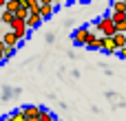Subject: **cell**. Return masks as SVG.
Wrapping results in <instances>:
<instances>
[{"label":"cell","mask_w":126,"mask_h":121,"mask_svg":"<svg viewBox=\"0 0 126 121\" xmlns=\"http://www.w3.org/2000/svg\"><path fill=\"white\" fill-rule=\"evenodd\" d=\"M40 0H27V9H29V13H40Z\"/></svg>","instance_id":"obj_13"},{"label":"cell","mask_w":126,"mask_h":121,"mask_svg":"<svg viewBox=\"0 0 126 121\" xmlns=\"http://www.w3.org/2000/svg\"><path fill=\"white\" fill-rule=\"evenodd\" d=\"M93 31L102 33V37H113V35L117 33L115 22L111 20V15H102V18H97V20H95V24H93Z\"/></svg>","instance_id":"obj_1"},{"label":"cell","mask_w":126,"mask_h":121,"mask_svg":"<svg viewBox=\"0 0 126 121\" xmlns=\"http://www.w3.org/2000/svg\"><path fill=\"white\" fill-rule=\"evenodd\" d=\"M0 24H2V20H0Z\"/></svg>","instance_id":"obj_21"},{"label":"cell","mask_w":126,"mask_h":121,"mask_svg":"<svg viewBox=\"0 0 126 121\" xmlns=\"http://www.w3.org/2000/svg\"><path fill=\"white\" fill-rule=\"evenodd\" d=\"M18 9H20V0H7V7H4V11H9V13H18Z\"/></svg>","instance_id":"obj_12"},{"label":"cell","mask_w":126,"mask_h":121,"mask_svg":"<svg viewBox=\"0 0 126 121\" xmlns=\"http://www.w3.org/2000/svg\"><path fill=\"white\" fill-rule=\"evenodd\" d=\"M4 48H7V46H4V42H2V37H0V55L4 53Z\"/></svg>","instance_id":"obj_18"},{"label":"cell","mask_w":126,"mask_h":121,"mask_svg":"<svg viewBox=\"0 0 126 121\" xmlns=\"http://www.w3.org/2000/svg\"><path fill=\"white\" fill-rule=\"evenodd\" d=\"M13 53H16V48H9V46H7V48H4V53H2V60L7 62V60H9V57H11Z\"/></svg>","instance_id":"obj_17"},{"label":"cell","mask_w":126,"mask_h":121,"mask_svg":"<svg viewBox=\"0 0 126 121\" xmlns=\"http://www.w3.org/2000/svg\"><path fill=\"white\" fill-rule=\"evenodd\" d=\"M42 24V18H40V13H31L29 18H27V29L31 31V29H38Z\"/></svg>","instance_id":"obj_8"},{"label":"cell","mask_w":126,"mask_h":121,"mask_svg":"<svg viewBox=\"0 0 126 121\" xmlns=\"http://www.w3.org/2000/svg\"><path fill=\"white\" fill-rule=\"evenodd\" d=\"M111 9H113V13H126V2L115 0V2H111Z\"/></svg>","instance_id":"obj_11"},{"label":"cell","mask_w":126,"mask_h":121,"mask_svg":"<svg viewBox=\"0 0 126 121\" xmlns=\"http://www.w3.org/2000/svg\"><path fill=\"white\" fill-rule=\"evenodd\" d=\"M40 121H55V117H53L49 110H44V108H42V112H40Z\"/></svg>","instance_id":"obj_16"},{"label":"cell","mask_w":126,"mask_h":121,"mask_svg":"<svg viewBox=\"0 0 126 121\" xmlns=\"http://www.w3.org/2000/svg\"><path fill=\"white\" fill-rule=\"evenodd\" d=\"M117 55H120V57H122V60H126V48H122V51H120V53H117Z\"/></svg>","instance_id":"obj_19"},{"label":"cell","mask_w":126,"mask_h":121,"mask_svg":"<svg viewBox=\"0 0 126 121\" xmlns=\"http://www.w3.org/2000/svg\"><path fill=\"white\" fill-rule=\"evenodd\" d=\"M9 31H13V33H16V37H18L20 42H24V40H27V35H29L27 22H24V20H20V18H13V22H11Z\"/></svg>","instance_id":"obj_2"},{"label":"cell","mask_w":126,"mask_h":121,"mask_svg":"<svg viewBox=\"0 0 126 121\" xmlns=\"http://www.w3.org/2000/svg\"><path fill=\"white\" fill-rule=\"evenodd\" d=\"M89 37H91V29H86V26H80L73 31V44L75 46H86Z\"/></svg>","instance_id":"obj_3"},{"label":"cell","mask_w":126,"mask_h":121,"mask_svg":"<svg viewBox=\"0 0 126 121\" xmlns=\"http://www.w3.org/2000/svg\"><path fill=\"white\" fill-rule=\"evenodd\" d=\"M53 9H55V2H49V0H42V4H40V18H42V20L51 18V15H53Z\"/></svg>","instance_id":"obj_4"},{"label":"cell","mask_w":126,"mask_h":121,"mask_svg":"<svg viewBox=\"0 0 126 121\" xmlns=\"http://www.w3.org/2000/svg\"><path fill=\"white\" fill-rule=\"evenodd\" d=\"M111 20L115 22V26H117V24H124L126 22V13H111Z\"/></svg>","instance_id":"obj_15"},{"label":"cell","mask_w":126,"mask_h":121,"mask_svg":"<svg viewBox=\"0 0 126 121\" xmlns=\"http://www.w3.org/2000/svg\"><path fill=\"white\" fill-rule=\"evenodd\" d=\"M2 42H4V46H9V48H16V46L20 44V40L16 37L13 31H4V33H2Z\"/></svg>","instance_id":"obj_5"},{"label":"cell","mask_w":126,"mask_h":121,"mask_svg":"<svg viewBox=\"0 0 126 121\" xmlns=\"http://www.w3.org/2000/svg\"><path fill=\"white\" fill-rule=\"evenodd\" d=\"M0 62H4V60H2V55H0Z\"/></svg>","instance_id":"obj_20"},{"label":"cell","mask_w":126,"mask_h":121,"mask_svg":"<svg viewBox=\"0 0 126 121\" xmlns=\"http://www.w3.org/2000/svg\"><path fill=\"white\" fill-rule=\"evenodd\" d=\"M102 51H104V53H109V55L117 53V46H115L113 37H102Z\"/></svg>","instance_id":"obj_7"},{"label":"cell","mask_w":126,"mask_h":121,"mask_svg":"<svg viewBox=\"0 0 126 121\" xmlns=\"http://www.w3.org/2000/svg\"><path fill=\"white\" fill-rule=\"evenodd\" d=\"M113 42H115V46H117V53L126 48V33H115L113 35Z\"/></svg>","instance_id":"obj_10"},{"label":"cell","mask_w":126,"mask_h":121,"mask_svg":"<svg viewBox=\"0 0 126 121\" xmlns=\"http://www.w3.org/2000/svg\"><path fill=\"white\" fill-rule=\"evenodd\" d=\"M13 13H9V11H2L0 13V20H2V24H7V26H11V22H13Z\"/></svg>","instance_id":"obj_14"},{"label":"cell","mask_w":126,"mask_h":121,"mask_svg":"<svg viewBox=\"0 0 126 121\" xmlns=\"http://www.w3.org/2000/svg\"><path fill=\"white\" fill-rule=\"evenodd\" d=\"M22 112H24V117H27V119H40L42 108H40V106H24V108H22Z\"/></svg>","instance_id":"obj_6"},{"label":"cell","mask_w":126,"mask_h":121,"mask_svg":"<svg viewBox=\"0 0 126 121\" xmlns=\"http://www.w3.org/2000/svg\"><path fill=\"white\" fill-rule=\"evenodd\" d=\"M2 121H27V117H24V112H22V108H20V110H13L11 115L2 117Z\"/></svg>","instance_id":"obj_9"}]
</instances>
